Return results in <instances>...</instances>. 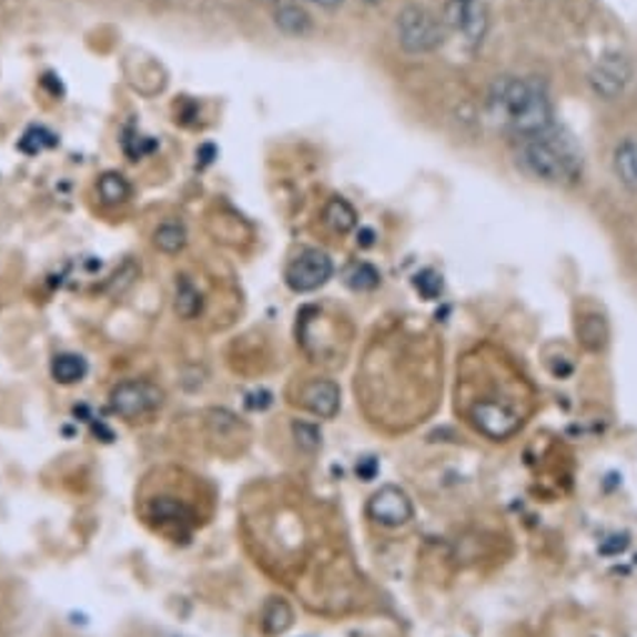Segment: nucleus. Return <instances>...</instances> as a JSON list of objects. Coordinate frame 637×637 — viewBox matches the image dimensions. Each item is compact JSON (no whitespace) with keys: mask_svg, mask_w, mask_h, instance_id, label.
Instances as JSON below:
<instances>
[{"mask_svg":"<svg viewBox=\"0 0 637 637\" xmlns=\"http://www.w3.org/2000/svg\"><path fill=\"white\" fill-rule=\"evenodd\" d=\"M201 306H204L201 292L189 282L186 276H183L181 282L176 284V314L181 318H194L201 312Z\"/></svg>","mask_w":637,"mask_h":637,"instance_id":"nucleus-18","label":"nucleus"},{"mask_svg":"<svg viewBox=\"0 0 637 637\" xmlns=\"http://www.w3.org/2000/svg\"><path fill=\"white\" fill-rule=\"evenodd\" d=\"M262 623H264V630L269 635L286 633L289 627H292V623H294L292 607H289V603L282 600V597H274V600H269V605L264 607Z\"/></svg>","mask_w":637,"mask_h":637,"instance_id":"nucleus-15","label":"nucleus"},{"mask_svg":"<svg viewBox=\"0 0 637 637\" xmlns=\"http://www.w3.org/2000/svg\"><path fill=\"white\" fill-rule=\"evenodd\" d=\"M485 115L495 129L515 139H527L555 125L553 99L545 83L519 75H502L489 85Z\"/></svg>","mask_w":637,"mask_h":637,"instance_id":"nucleus-1","label":"nucleus"},{"mask_svg":"<svg viewBox=\"0 0 637 637\" xmlns=\"http://www.w3.org/2000/svg\"><path fill=\"white\" fill-rule=\"evenodd\" d=\"M274 3H284V0H274Z\"/></svg>","mask_w":637,"mask_h":637,"instance_id":"nucleus-26","label":"nucleus"},{"mask_svg":"<svg viewBox=\"0 0 637 637\" xmlns=\"http://www.w3.org/2000/svg\"><path fill=\"white\" fill-rule=\"evenodd\" d=\"M376 472H380V462H376L374 457H364L356 462V477L364 479V482H370L376 477Z\"/></svg>","mask_w":637,"mask_h":637,"instance_id":"nucleus-23","label":"nucleus"},{"mask_svg":"<svg viewBox=\"0 0 637 637\" xmlns=\"http://www.w3.org/2000/svg\"><path fill=\"white\" fill-rule=\"evenodd\" d=\"M299 402L302 407L314 414L318 419H332L340 414L342 407V392L340 384L332 380H312L299 390Z\"/></svg>","mask_w":637,"mask_h":637,"instance_id":"nucleus-10","label":"nucleus"},{"mask_svg":"<svg viewBox=\"0 0 637 637\" xmlns=\"http://www.w3.org/2000/svg\"><path fill=\"white\" fill-rule=\"evenodd\" d=\"M472 422L489 439H509L523 427L517 412L509 410L507 404L492 400H482L472 407Z\"/></svg>","mask_w":637,"mask_h":637,"instance_id":"nucleus-7","label":"nucleus"},{"mask_svg":"<svg viewBox=\"0 0 637 637\" xmlns=\"http://www.w3.org/2000/svg\"><path fill=\"white\" fill-rule=\"evenodd\" d=\"M99 196L105 201V204H123V201L131 196V183L115 171L103 173V176L99 179Z\"/></svg>","mask_w":637,"mask_h":637,"instance_id":"nucleus-17","label":"nucleus"},{"mask_svg":"<svg viewBox=\"0 0 637 637\" xmlns=\"http://www.w3.org/2000/svg\"><path fill=\"white\" fill-rule=\"evenodd\" d=\"M334 274V264L332 256L326 254L324 249H302L299 254L289 262L284 279L286 286L292 289L296 294H309L322 289L326 282H330Z\"/></svg>","mask_w":637,"mask_h":637,"instance_id":"nucleus-5","label":"nucleus"},{"mask_svg":"<svg viewBox=\"0 0 637 637\" xmlns=\"http://www.w3.org/2000/svg\"><path fill=\"white\" fill-rule=\"evenodd\" d=\"M366 515L384 527H402L414 517V505L402 487L384 485L366 502Z\"/></svg>","mask_w":637,"mask_h":637,"instance_id":"nucleus-6","label":"nucleus"},{"mask_svg":"<svg viewBox=\"0 0 637 637\" xmlns=\"http://www.w3.org/2000/svg\"><path fill=\"white\" fill-rule=\"evenodd\" d=\"M85 374H89V362H85L81 354L63 352V354L53 356L51 376L58 384H63V387H71V384L83 382Z\"/></svg>","mask_w":637,"mask_h":637,"instance_id":"nucleus-13","label":"nucleus"},{"mask_svg":"<svg viewBox=\"0 0 637 637\" xmlns=\"http://www.w3.org/2000/svg\"><path fill=\"white\" fill-rule=\"evenodd\" d=\"M344 282H346V286L354 289V292H372V289L380 286L382 276H380V272H376L372 264L356 262V264H352L350 269H346Z\"/></svg>","mask_w":637,"mask_h":637,"instance_id":"nucleus-19","label":"nucleus"},{"mask_svg":"<svg viewBox=\"0 0 637 637\" xmlns=\"http://www.w3.org/2000/svg\"><path fill=\"white\" fill-rule=\"evenodd\" d=\"M324 221H326V226L336 231V234H350V231L356 226V211L346 199L334 196L330 204L324 206Z\"/></svg>","mask_w":637,"mask_h":637,"instance_id":"nucleus-14","label":"nucleus"},{"mask_svg":"<svg viewBox=\"0 0 637 637\" xmlns=\"http://www.w3.org/2000/svg\"><path fill=\"white\" fill-rule=\"evenodd\" d=\"M294 437H296L299 447L306 452H316L318 447H322V432H318L314 424H306V422L294 424Z\"/></svg>","mask_w":637,"mask_h":637,"instance_id":"nucleus-21","label":"nucleus"},{"mask_svg":"<svg viewBox=\"0 0 637 637\" xmlns=\"http://www.w3.org/2000/svg\"><path fill=\"white\" fill-rule=\"evenodd\" d=\"M630 79H633L630 61L620 53H613L600 58V61L593 65L590 89L595 91V95H600V99L613 101L617 95H623Z\"/></svg>","mask_w":637,"mask_h":637,"instance_id":"nucleus-8","label":"nucleus"},{"mask_svg":"<svg viewBox=\"0 0 637 637\" xmlns=\"http://www.w3.org/2000/svg\"><path fill=\"white\" fill-rule=\"evenodd\" d=\"M444 23L462 33L469 46H479L487 33V11L482 0H447Z\"/></svg>","mask_w":637,"mask_h":637,"instance_id":"nucleus-9","label":"nucleus"},{"mask_svg":"<svg viewBox=\"0 0 637 637\" xmlns=\"http://www.w3.org/2000/svg\"><path fill=\"white\" fill-rule=\"evenodd\" d=\"M274 23L279 31L286 36H294V38L312 33V16H309L302 6L289 3V0H284V3H276Z\"/></svg>","mask_w":637,"mask_h":637,"instance_id":"nucleus-12","label":"nucleus"},{"mask_svg":"<svg viewBox=\"0 0 637 637\" xmlns=\"http://www.w3.org/2000/svg\"><path fill=\"white\" fill-rule=\"evenodd\" d=\"M366 3H380V0H366Z\"/></svg>","mask_w":637,"mask_h":637,"instance_id":"nucleus-25","label":"nucleus"},{"mask_svg":"<svg viewBox=\"0 0 637 637\" xmlns=\"http://www.w3.org/2000/svg\"><path fill=\"white\" fill-rule=\"evenodd\" d=\"M517 163L529 176L553 183V186H573L583 176V153L567 133L549 125L535 136L519 139Z\"/></svg>","mask_w":637,"mask_h":637,"instance_id":"nucleus-2","label":"nucleus"},{"mask_svg":"<svg viewBox=\"0 0 637 637\" xmlns=\"http://www.w3.org/2000/svg\"><path fill=\"white\" fill-rule=\"evenodd\" d=\"M163 400H166V392L149 380H129L115 384L109 397L111 410L129 422L159 412L163 407Z\"/></svg>","mask_w":637,"mask_h":637,"instance_id":"nucleus-4","label":"nucleus"},{"mask_svg":"<svg viewBox=\"0 0 637 637\" xmlns=\"http://www.w3.org/2000/svg\"><path fill=\"white\" fill-rule=\"evenodd\" d=\"M397 43L412 55L432 53L444 43V21L424 6H404L394 21Z\"/></svg>","mask_w":637,"mask_h":637,"instance_id":"nucleus-3","label":"nucleus"},{"mask_svg":"<svg viewBox=\"0 0 637 637\" xmlns=\"http://www.w3.org/2000/svg\"><path fill=\"white\" fill-rule=\"evenodd\" d=\"M309 3H316L322 8H336V6H342V0H309Z\"/></svg>","mask_w":637,"mask_h":637,"instance_id":"nucleus-24","label":"nucleus"},{"mask_svg":"<svg viewBox=\"0 0 637 637\" xmlns=\"http://www.w3.org/2000/svg\"><path fill=\"white\" fill-rule=\"evenodd\" d=\"M153 246L163 254H179V251L186 246V229L176 221H166L156 231H153Z\"/></svg>","mask_w":637,"mask_h":637,"instance_id":"nucleus-16","label":"nucleus"},{"mask_svg":"<svg viewBox=\"0 0 637 637\" xmlns=\"http://www.w3.org/2000/svg\"><path fill=\"white\" fill-rule=\"evenodd\" d=\"M615 179L623 183L627 191L637 194V139H625L617 143L613 153Z\"/></svg>","mask_w":637,"mask_h":637,"instance_id":"nucleus-11","label":"nucleus"},{"mask_svg":"<svg viewBox=\"0 0 637 637\" xmlns=\"http://www.w3.org/2000/svg\"><path fill=\"white\" fill-rule=\"evenodd\" d=\"M414 286H417V292L424 296V299H437L442 294V276L437 272H432V269H424V272H419L417 276H414Z\"/></svg>","mask_w":637,"mask_h":637,"instance_id":"nucleus-20","label":"nucleus"},{"mask_svg":"<svg viewBox=\"0 0 637 637\" xmlns=\"http://www.w3.org/2000/svg\"><path fill=\"white\" fill-rule=\"evenodd\" d=\"M55 139H53V133H48L46 129H31L23 136L21 141V149L26 153H38V151H43L48 146H53Z\"/></svg>","mask_w":637,"mask_h":637,"instance_id":"nucleus-22","label":"nucleus"}]
</instances>
